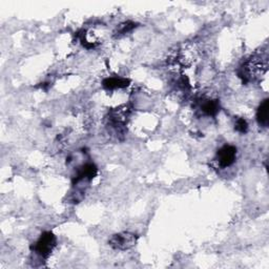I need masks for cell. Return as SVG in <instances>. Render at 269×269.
Listing matches in <instances>:
<instances>
[{
    "instance_id": "10",
    "label": "cell",
    "mask_w": 269,
    "mask_h": 269,
    "mask_svg": "<svg viewBox=\"0 0 269 269\" xmlns=\"http://www.w3.org/2000/svg\"><path fill=\"white\" fill-rule=\"evenodd\" d=\"M136 23L134 22H126L120 25V29L118 30V34L117 35H124L127 34L128 32H131L132 30H134L136 27Z\"/></svg>"
},
{
    "instance_id": "1",
    "label": "cell",
    "mask_w": 269,
    "mask_h": 269,
    "mask_svg": "<svg viewBox=\"0 0 269 269\" xmlns=\"http://www.w3.org/2000/svg\"><path fill=\"white\" fill-rule=\"evenodd\" d=\"M267 71V62L260 58L253 57L243 63L239 70V77L244 83L255 82L261 78Z\"/></svg>"
},
{
    "instance_id": "9",
    "label": "cell",
    "mask_w": 269,
    "mask_h": 269,
    "mask_svg": "<svg viewBox=\"0 0 269 269\" xmlns=\"http://www.w3.org/2000/svg\"><path fill=\"white\" fill-rule=\"evenodd\" d=\"M235 129L240 134H246L248 131V123L244 118H238L235 123Z\"/></svg>"
},
{
    "instance_id": "3",
    "label": "cell",
    "mask_w": 269,
    "mask_h": 269,
    "mask_svg": "<svg viewBox=\"0 0 269 269\" xmlns=\"http://www.w3.org/2000/svg\"><path fill=\"white\" fill-rule=\"evenodd\" d=\"M138 237L132 233H120L110 237L108 240V244L116 250H121L125 252L133 248L137 243Z\"/></svg>"
},
{
    "instance_id": "2",
    "label": "cell",
    "mask_w": 269,
    "mask_h": 269,
    "mask_svg": "<svg viewBox=\"0 0 269 269\" xmlns=\"http://www.w3.org/2000/svg\"><path fill=\"white\" fill-rule=\"evenodd\" d=\"M57 244V238L51 231H45L37 240L32 249L42 258H48Z\"/></svg>"
},
{
    "instance_id": "5",
    "label": "cell",
    "mask_w": 269,
    "mask_h": 269,
    "mask_svg": "<svg viewBox=\"0 0 269 269\" xmlns=\"http://www.w3.org/2000/svg\"><path fill=\"white\" fill-rule=\"evenodd\" d=\"M98 174V168L94 163H87L82 165L77 171V174L74 178V182L79 183L82 181H91Z\"/></svg>"
},
{
    "instance_id": "8",
    "label": "cell",
    "mask_w": 269,
    "mask_h": 269,
    "mask_svg": "<svg viewBox=\"0 0 269 269\" xmlns=\"http://www.w3.org/2000/svg\"><path fill=\"white\" fill-rule=\"evenodd\" d=\"M202 112L207 115L215 117L220 112V103L218 100H206L204 101L201 105Z\"/></svg>"
},
{
    "instance_id": "6",
    "label": "cell",
    "mask_w": 269,
    "mask_h": 269,
    "mask_svg": "<svg viewBox=\"0 0 269 269\" xmlns=\"http://www.w3.org/2000/svg\"><path fill=\"white\" fill-rule=\"evenodd\" d=\"M129 85V80L122 77H110L106 78L102 82V86L108 90H113L117 89H124Z\"/></svg>"
},
{
    "instance_id": "4",
    "label": "cell",
    "mask_w": 269,
    "mask_h": 269,
    "mask_svg": "<svg viewBox=\"0 0 269 269\" xmlns=\"http://www.w3.org/2000/svg\"><path fill=\"white\" fill-rule=\"evenodd\" d=\"M237 155H238L237 147L234 145L226 144L224 146H222L217 152L216 160L219 166H221L222 169H226L236 162Z\"/></svg>"
},
{
    "instance_id": "7",
    "label": "cell",
    "mask_w": 269,
    "mask_h": 269,
    "mask_svg": "<svg viewBox=\"0 0 269 269\" xmlns=\"http://www.w3.org/2000/svg\"><path fill=\"white\" fill-rule=\"evenodd\" d=\"M268 103L269 100L264 99L257 110V120L260 126L267 127L268 126Z\"/></svg>"
}]
</instances>
